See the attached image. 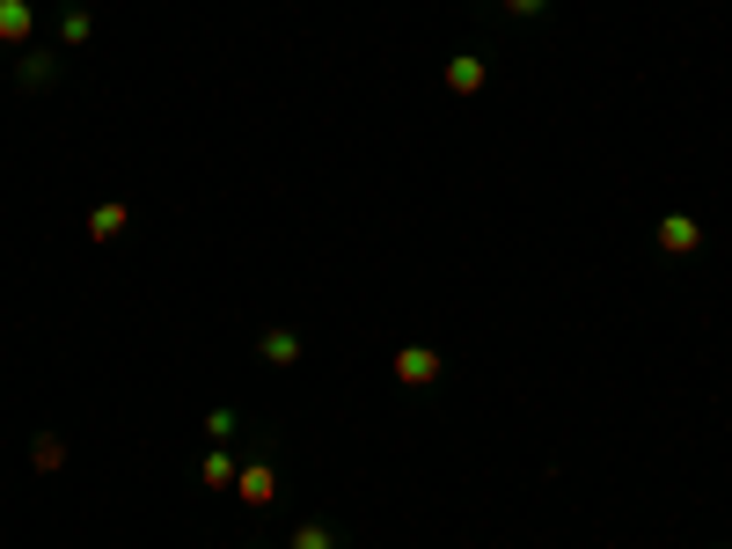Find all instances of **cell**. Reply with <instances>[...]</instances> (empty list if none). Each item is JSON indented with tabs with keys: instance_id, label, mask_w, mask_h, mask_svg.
<instances>
[{
	"instance_id": "277c9868",
	"label": "cell",
	"mask_w": 732,
	"mask_h": 549,
	"mask_svg": "<svg viewBox=\"0 0 732 549\" xmlns=\"http://www.w3.org/2000/svg\"><path fill=\"white\" fill-rule=\"evenodd\" d=\"M696 243H703V227H696L689 213H667V220H659V249H667V257H689Z\"/></svg>"
},
{
	"instance_id": "ba28073f",
	"label": "cell",
	"mask_w": 732,
	"mask_h": 549,
	"mask_svg": "<svg viewBox=\"0 0 732 549\" xmlns=\"http://www.w3.org/2000/svg\"><path fill=\"white\" fill-rule=\"evenodd\" d=\"M235 469H243L235 454H227V448H213V454L198 462V484H205V491H227V484H235Z\"/></svg>"
},
{
	"instance_id": "5bb4252c",
	"label": "cell",
	"mask_w": 732,
	"mask_h": 549,
	"mask_svg": "<svg viewBox=\"0 0 732 549\" xmlns=\"http://www.w3.org/2000/svg\"><path fill=\"white\" fill-rule=\"evenodd\" d=\"M513 22H535V15H549V0H498Z\"/></svg>"
},
{
	"instance_id": "9c48e42d",
	"label": "cell",
	"mask_w": 732,
	"mask_h": 549,
	"mask_svg": "<svg viewBox=\"0 0 732 549\" xmlns=\"http://www.w3.org/2000/svg\"><path fill=\"white\" fill-rule=\"evenodd\" d=\"M257 352H265L271 366H293V359H301V337H293V330H265V337H257Z\"/></svg>"
},
{
	"instance_id": "7c38bea8",
	"label": "cell",
	"mask_w": 732,
	"mask_h": 549,
	"mask_svg": "<svg viewBox=\"0 0 732 549\" xmlns=\"http://www.w3.org/2000/svg\"><path fill=\"white\" fill-rule=\"evenodd\" d=\"M22 88H52V60H44V52L22 60Z\"/></svg>"
},
{
	"instance_id": "52a82bcc",
	"label": "cell",
	"mask_w": 732,
	"mask_h": 549,
	"mask_svg": "<svg viewBox=\"0 0 732 549\" xmlns=\"http://www.w3.org/2000/svg\"><path fill=\"white\" fill-rule=\"evenodd\" d=\"M286 549H345V535L330 528V520H301V528L286 535Z\"/></svg>"
},
{
	"instance_id": "8fae6325",
	"label": "cell",
	"mask_w": 732,
	"mask_h": 549,
	"mask_svg": "<svg viewBox=\"0 0 732 549\" xmlns=\"http://www.w3.org/2000/svg\"><path fill=\"white\" fill-rule=\"evenodd\" d=\"M30 462H37V469H60V462H66V440H60V432H37V448H30Z\"/></svg>"
},
{
	"instance_id": "8992f818",
	"label": "cell",
	"mask_w": 732,
	"mask_h": 549,
	"mask_svg": "<svg viewBox=\"0 0 732 549\" xmlns=\"http://www.w3.org/2000/svg\"><path fill=\"white\" fill-rule=\"evenodd\" d=\"M37 15H30V0H0V44H30Z\"/></svg>"
},
{
	"instance_id": "7a4b0ae2",
	"label": "cell",
	"mask_w": 732,
	"mask_h": 549,
	"mask_svg": "<svg viewBox=\"0 0 732 549\" xmlns=\"http://www.w3.org/2000/svg\"><path fill=\"white\" fill-rule=\"evenodd\" d=\"M396 381H403V388H432V381H440V352H432V345H403V352H396Z\"/></svg>"
},
{
	"instance_id": "30bf717a",
	"label": "cell",
	"mask_w": 732,
	"mask_h": 549,
	"mask_svg": "<svg viewBox=\"0 0 732 549\" xmlns=\"http://www.w3.org/2000/svg\"><path fill=\"white\" fill-rule=\"evenodd\" d=\"M96 37V15H82V8H66V22H60V44H88Z\"/></svg>"
},
{
	"instance_id": "3957f363",
	"label": "cell",
	"mask_w": 732,
	"mask_h": 549,
	"mask_svg": "<svg viewBox=\"0 0 732 549\" xmlns=\"http://www.w3.org/2000/svg\"><path fill=\"white\" fill-rule=\"evenodd\" d=\"M484 82H491L484 52H454V60H448V96H476Z\"/></svg>"
},
{
	"instance_id": "6da1fadb",
	"label": "cell",
	"mask_w": 732,
	"mask_h": 549,
	"mask_svg": "<svg viewBox=\"0 0 732 549\" xmlns=\"http://www.w3.org/2000/svg\"><path fill=\"white\" fill-rule=\"evenodd\" d=\"M235 491H243V506H271V498H279V469H271V454H249V462L235 469Z\"/></svg>"
},
{
	"instance_id": "5b68a950",
	"label": "cell",
	"mask_w": 732,
	"mask_h": 549,
	"mask_svg": "<svg viewBox=\"0 0 732 549\" xmlns=\"http://www.w3.org/2000/svg\"><path fill=\"white\" fill-rule=\"evenodd\" d=\"M125 227H132V205H118V198H103L96 213H88V235H96V243H118Z\"/></svg>"
},
{
	"instance_id": "4fadbf2b",
	"label": "cell",
	"mask_w": 732,
	"mask_h": 549,
	"mask_svg": "<svg viewBox=\"0 0 732 549\" xmlns=\"http://www.w3.org/2000/svg\"><path fill=\"white\" fill-rule=\"evenodd\" d=\"M235 426H243V418H235V410H213V418H205V432H213V440H220V448H227V440H235Z\"/></svg>"
}]
</instances>
